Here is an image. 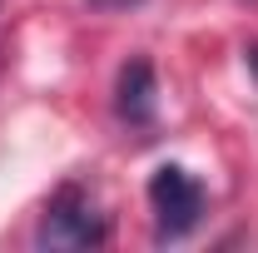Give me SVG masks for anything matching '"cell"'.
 <instances>
[{
  "label": "cell",
  "mask_w": 258,
  "mask_h": 253,
  "mask_svg": "<svg viewBox=\"0 0 258 253\" xmlns=\"http://www.w3.org/2000/svg\"><path fill=\"white\" fill-rule=\"evenodd\" d=\"M204 184L194 179L184 164H159L149 179V209L159 223V238H184L194 233V223L204 219Z\"/></svg>",
  "instance_id": "obj_1"
},
{
  "label": "cell",
  "mask_w": 258,
  "mask_h": 253,
  "mask_svg": "<svg viewBox=\"0 0 258 253\" xmlns=\"http://www.w3.org/2000/svg\"><path fill=\"white\" fill-rule=\"evenodd\" d=\"M95 5H139V0H95Z\"/></svg>",
  "instance_id": "obj_4"
},
{
  "label": "cell",
  "mask_w": 258,
  "mask_h": 253,
  "mask_svg": "<svg viewBox=\"0 0 258 253\" xmlns=\"http://www.w3.org/2000/svg\"><path fill=\"white\" fill-rule=\"evenodd\" d=\"M40 243L45 248H95V243H104V214L90 204V194L80 184L55 189V199L45 204Z\"/></svg>",
  "instance_id": "obj_2"
},
{
  "label": "cell",
  "mask_w": 258,
  "mask_h": 253,
  "mask_svg": "<svg viewBox=\"0 0 258 253\" xmlns=\"http://www.w3.org/2000/svg\"><path fill=\"white\" fill-rule=\"evenodd\" d=\"M114 109H119L124 124H149L154 119V70H149V60H129L119 70Z\"/></svg>",
  "instance_id": "obj_3"
}]
</instances>
